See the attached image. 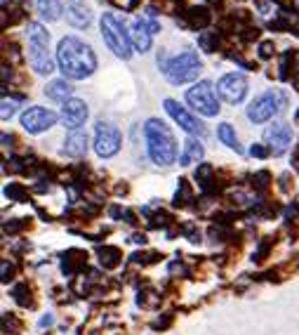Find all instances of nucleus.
Returning a JSON list of instances; mask_svg holds the SVG:
<instances>
[{
	"label": "nucleus",
	"instance_id": "4468645a",
	"mask_svg": "<svg viewBox=\"0 0 299 335\" xmlns=\"http://www.w3.org/2000/svg\"><path fill=\"white\" fill-rule=\"evenodd\" d=\"M66 19L71 21V26L85 28V26H90L92 12L82 0H69V2H66Z\"/></svg>",
	"mask_w": 299,
	"mask_h": 335
},
{
	"label": "nucleus",
	"instance_id": "f03ea898",
	"mask_svg": "<svg viewBox=\"0 0 299 335\" xmlns=\"http://www.w3.org/2000/svg\"><path fill=\"white\" fill-rule=\"evenodd\" d=\"M146 144H149V156L153 158V163L158 165H170L177 158V142H174L170 127L160 123V120H146L144 125Z\"/></svg>",
	"mask_w": 299,
	"mask_h": 335
},
{
	"label": "nucleus",
	"instance_id": "9d476101",
	"mask_svg": "<svg viewBox=\"0 0 299 335\" xmlns=\"http://www.w3.org/2000/svg\"><path fill=\"white\" fill-rule=\"evenodd\" d=\"M217 88H219V95L228 104H238V102H243L245 92H247V81L240 73H226V76H222Z\"/></svg>",
	"mask_w": 299,
	"mask_h": 335
},
{
	"label": "nucleus",
	"instance_id": "a878e982",
	"mask_svg": "<svg viewBox=\"0 0 299 335\" xmlns=\"http://www.w3.org/2000/svg\"><path fill=\"white\" fill-rule=\"evenodd\" d=\"M271 52H273L271 43H262V45H259V57H262V59H269V57H271Z\"/></svg>",
	"mask_w": 299,
	"mask_h": 335
},
{
	"label": "nucleus",
	"instance_id": "39448f33",
	"mask_svg": "<svg viewBox=\"0 0 299 335\" xmlns=\"http://www.w3.org/2000/svg\"><path fill=\"white\" fill-rule=\"evenodd\" d=\"M101 36H104V43L113 50L116 57H120V59H130L132 57V38L127 36L123 24L111 12H106L101 17Z\"/></svg>",
	"mask_w": 299,
	"mask_h": 335
},
{
	"label": "nucleus",
	"instance_id": "9b49d317",
	"mask_svg": "<svg viewBox=\"0 0 299 335\" xmlns=\"http://www.w3.org/2000/svg\"><path fill=\"white\" fill-rule=\"evenodd\" d=\"M165 111H167V113L186 130V132H191V135H200V137L205 135V125H203L200 120H196L191 113H186L184 107H179L174 100H165Z\"/></svg>",
	"mask_w": 299,
	"mask_h": 335
},
{
	"label": "nucleus",
	"instance_id": "f8f14e48",
	"mask_svg": "<svg viewBox=\"0 0 299 335\" xmlns=\"http://www.w3.org/2000/svg\"><path fill=\"white\" fill-rule=\"evenodd\" d=\"M266 139H269V144H271V154L273 156H281L288 151V146L292 142V130L285 123H276L266 130Z\"/></svg>",
	"mask_w": 299,
	"mask_h": 335
},
{
	"label": "nucleus",
	"instance_id": "423d86ee",
	"mask_svg": "<svg viewBox=\"0 0 299 335\" xmlns=\"http://www.w3.org/2000/svg\"><path fill=\"white\" fill-rule=\"evenodd\" d=\"M283 107H285V97H283L281 92H264L259 95L257 100L247 107V118L252 120V123H266V120H271L276 113H281Z\"/></svg>",
	"mask_w": 299,
	"mask_h": 335
},
{
	"label": "nucleus",
	"instance_id": "f3484780",
	"mask_svg": "<svg viewBox=\"0 0 299 335\" xmlns=\"http://www.w3.org/2000/svg\"><path fill=\"white\" fill-rule=\"evenodd\" d=\"M71 92H73V88L69 85L66 81H52L50 85L45 88V95L50 97V100H55V102H66L71 100Z\"/></svg>",
	"mask_w": 299,
	"mask_h": 335
},
{
	"label": "nucleus",
	"instance_id": "ddd939ff",
	"mask_svg": "<svg viewBox=\"0 0 299 335\" xmlns=\"http://www.w3.org/2000/svg\"><path fill=\"white\" fill-rule=\"evenodd\" d=\"M62 116L71 130H78L85 123V118H87V104L80 100H69L62 107Z\"/></svg>",
	"mask_w": 299,
	"mask_h": 335
},
{
	"label": "nucleus",
	"instance_id": "7ed1b4c3",
	"mask_svg": "<svg viewBox=\"0 0 299 335\" xmlns=\"http://www.w3.org/2000/svg\"><path fill=\"white\" fill-rule=\"evenodd\" d=\"M158 64H160L163 73L174 83V85L196 81L200 73V59L193 50H184L181 55L172 57V59H167L165 52H160V55H158Z\"/></svg>",
	"mask_w": 299,
	"mask_h": 335
},
{
	"label": "nucleus",
	"instance_id": "4be33fe9",
	"mask_svg": "<svg viewBox=\"0 0 299 335\" xmlns=\"http://www.w3.org/2000/svg\"><path fill=\"white\" fill-rule=\"evenodd\" d=\"M99 260H101V264H104L106 269H113V267H118V264H120L118 248H101V250H99Z\"/></svg>",
	"mask_w": 299,
	"mask_h": 335
},
{
	"label": "nucleus",
	"instance_id": "6ab92c4d",
	"mask_svg": "<svg viewBox=\"0 0 299 335\" xmlns=\"http://www.w3.org/2000/svg\"><path fill=\"white\" fill-rule=\"evenodd\" d=\"M33 5H36V9L47 19V21H55V19H59V14H62L59 0H33Z\"/></svg>",
	"mask_w": 299,
	"mask_h": 335
},
{
	"label": "nucleus",
	"instance_id": "412c9836",
	"mask_svg": "<svg viewBox=\"0 0 299 335\" xmlns=\"http://www.w3.org/2000/svg\"><path fill=\"white\" fill-rule=\"evenodd\" d=\"M217 135H219V139H222V142H224L226 146H231V149H236V151H240V146H238V137H236V132H233V127L228 125V123H222V125H219Z\"/></svg>",
	"mask_w": 299,
	"mask_h": 335
},
{
	"label": "nucleus",
	"instance_id": "0eeeda50",
	"mask_svg": "<svg viewBox=\"0 0 299 335\" xmlns=\"http://www.w3.org/2000/svg\"><path fill=\"white\" fill-rule=\"evenodd\" d=\"M186 102L203 116H217L219 113V100L210 81H200L196 88H191L186 92Z\"/></svg>",
	"mask_w": 299,
	"mask_h": 335
},
{
	"label": "nucleus",
	"instance_id": "20e7f679",
	"mask_svg": "<svg viewBox=\"0 0 299 335\" xmlns=\"http://www.w3.org/2000/svg\"><path fill=\"white\" fill-rule=\"evenodd\" d=\"M26 38H28V62L36 69V73L47 76L55 71V64L50 59V36L40 24H28L26 26Z\"/></svg>",
	"mask_w": 299,
	"mask_h": 335
},
{
	"label": "nucleus",
	"instance_id": "b1692460",
	"mask_svg": "<svg viewBox=\"0 0 299 335\" xmlns=\"http://www.w3.org/2000/svg\"><path fill=\"white\" fill-rule=\"evenodd\" d=\"M250 154L257 156V158H266V156L271 154V149H266V146H262V144H254L252 149H250Z\"/></svg>",
	"mask_w": 299,
	"mask_h": 335
},
{
	"label": "nucleus",
	"instance_id": "393cba45",
	"mask_svg": "<svg viewBox=\"0 0 299 335\" xmlns=\"http://www.w3.org/2000/svg\"><path fill=\"white\" fill-rule=\"evenodd\" d=\"M5 194H7V196H12V199H19V201H24V191L19 189L17 184H12V187H7V189H5Z\"/></svg>",
	"mask_w": 299,
	"mask_h": 335
},
{
	"label": "nucleus",
	"instance_id": "6e6552de",
	"mask_svg": "<svg viewBox=\"0 0 299 335\" xmlns=\"http://www.w3.org/2000/svg\"><path fill=\"white\" fill-rule=\"evenodd\" d=\"M120 132L118 127L109 125V123H99L97 125V135H94V151L101 158H111L113 154H118L120 149Z\"/></svg>",
	"mask_w": 299,
	"mask_h": 335
},
{
	"label": "nucleus",
	"instance_id": "f257e3e1",
	"mask_svg": "<svg viewBox=\"0 0 299 335\" xmlns=\"http://www.w3.org/2000/svg\"><path fill=\"white\" fill-rule=\"evenodd\" d=\"M57 62H59L62 73L71 81H82V78L92 76L94 69H97V57L92 52V47L75 36L64 38L59 43Z\"/></svg>",
	"mask_w": 299,
	"mask_h": 335
},
{
	"label": "nucleus",
	"instance_id": "5701e85b",
	"mask_svg": "<svg viewBox=\"0 0 299 335\" xmlns=\"http://www.w3.org/2000/svg\"><path fill=\"white\" fill-rule=\"evenodd\" d=\"M14 107H17V104H14L12 100H9V102L2 100V120H7V118L14 113Z\"/></svg>",
	"mask_w": 299,
	"mask_h": 335
},
{
	"label": "nucleus",
	"instance_id": "1a4fd4ad",
	"mask_svg": "<svg viewBox=\"0 0 299 335\" xmlns=\"http://www.w3.org/2000/svg\"><path fill=\"white\" fill-rule=\"evenodd\" d=\"M55 123H57V113L50 109H43V107H31V109H26L21 113V125H24V130H26V132H33V135L50 130Z\"/></svg>",
	"mask_w": 299,
	"mask_h": 335
},
{
	"label": "nucleus",
	"instance_id": "dca6fc26",
	"mask_svg": "<svg viewBox=\"0 0 299 335\" xmlns=\"http://www.w3.org/2000/svg\"><path fill=\"white\" fill-rule=\"evenodd\" d=\"M151 31L146 26V19L144 17H137L132 21V45L139 50V52H146L149 47H151Z\"/></svg>",
	"mask_w": 299,
	"mask_h": 335
},
{
	"label": "nucleus",
	"instance_id": "aec40b11",
	"mask_svg": "<svg viewBox=\"0 0 299 335\" xmlns=\"http://www.w3.org/2000/svg\"><path fill=\"white\" fill-rule=\"evenodd\" d=\"M186 17H189L186 26H191V28H205L210 24L212 14H210L205 7H191L189 12H186Z\"/></svg>",
	"mask_w": 299,
	"mask_h": 335
},
{
	"label": "nucleus",
	"instance_id": "2eb2a0df",
	"mask_svg": "<svg viewBox=\"0 0 299 335\" xmlns=\"http://www.w3.org/2000/svg\"><path fill=\"white\" fill-rule=\"evenodd\" d=\"M87 151V132L78 127V130H71V135L66 137V144H64V154L73 156V158H80Z\"/></svg>",
	"mask_w": 299,
	"mask_h": 335
},
{
	"label": "nucleus",
	"instance_id": "a211bd4d",
	"mask_svg": "<svg viewBox=\"0 0 299 335\" xmlns=\"http://www.w3.org/2000/svg\"><path fill=\"white\" fill-rule=\"evenodd\" d=\"M203 158V146L198 144V139H186L184 142V151L179 156L181 165H191L193 161H200Z\"/></svg>",
	"mask_w": 299,
	"mask_h": 335
},
{
	"label": "nucleus",
	"instance_id": "cd10ccee",
	"mask_svg": "<svg viewBox=\"0 0 299 335\" xmlns=\"http://www.w3.org/2000/svg\"><path fill=\"white\" fill-rule=\"evenodd\" d=\"M208 2H219V0H208Z\"/></svg>",
	"mask_w": 299,
	"mask_h": 335
},
{
	"label": "nucleus",
	"instance_id": "bb28decb",
	"mask_svg": "<svg viewBox=\"0 0 299 335\" xmlns=\"http://www.w3.org/2000/svg\"><path fill=\"white\" fill-rule=\"evenodd\" d=\"M52 324V317H43L40 319V326H50Z\"/></svg>",
	"mask_w": 299,
	"mask_h": 335
}]
</instances>
